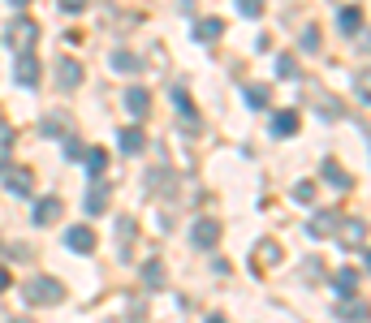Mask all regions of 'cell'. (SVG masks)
I'll return each instance as SVG.
<instances>
[{
  "label": "cell",
  "instance_id": "6da1fadb",
  "mask_svg": "<svg viewBox=\"0 0 371 323\" xmlns=\"http://www.w3.org/2000/svg\"><path fill=\"white\" fill-rule=\"evenodd\" d=\"M35 39H39V22H35V18H13L9 30H5V43H9L13 56L35 52Z\"/></svg>",
  "mask_w": 371,
  "mask_h": 323
},
{
  "label": "cell",
  "instance_id": "7a4b0ae2",
  "mask_svg": "<svg viewBox=\"0 0 371 323\" xmlns=\"http://www.w3.org/2000/svg\"><path fill=\"white\" fill-rule=\"evenodd\" d=\"M26 302L30 306H61L65 302V285L56 276H35V280H26Z\"/></svg>",
  "mask_w": 371,
  "mask_h": 323
},
{
  "label": "cell",
  "instance_id": "3957f363",
  "mask_svg": "<svg viewBox=\"0 0 371 323\" xmlns=\"http://www.w3.org/2000/svg\"><path fill=\"white\" fill-rule=\"evenodd\" d=\"M216 241H220V220L203 216V220H195V224H190V246H199V250H212Z\"/></svg>",
  "mask_w": 371,
  "mask_h": 323
},
{
  "label": "cell",
  "instance_id": "277c9868",
  "mask_svg": "<svg viewBox=\"0 0 371 323\" xmlns=\"http://www.w3.org/2000/svg\"><path fill=\"white\" fill-rule=\"evenodd\" d=\"M70 125H74L70 112L56 108V112H47V117L39 121V134H43V138H70Z\"/></svg>",
  "mask_w": 371,
  "mask_h": 323
},
{
  "label": "cell",
  "instance_id": "5b68a950",
  "mask_svg": "<svg viewBox=\"0 0 371 323\" xmlns=\"http://www.w3.org/2000/svg\"><path fill=\"white\" fill-rule=\"evenodd\" d=\"M108 203H112V190L104 186V177H100V181H91V190H87V216H104L108 212Z\"/></svg>",
  "mask_w": 371,
  "mask_h": 323
},
{
  "label": "cell",
  "instance_id": "8992f818",
  "mask_svg": "<svg viewBox=\"0 0 371 323\" xmlns=\"http://www.w3.org/2000/svg\"><path fill=\"white\" fill-rule=\"evenodd\" d=\"M65 246L74 254H91L95 250V233L87 229V224H74V229H65Z\"/></svg>",
  "mask_w": 371,
  "mask_h": 323
},
{
  "label": "cell",
  "instance_id": "52a82bcc",
  "mask_svg": "<svg viewBox=\"0 0 371 323\" xmlns=\"http://www.w3.org/2000/svg\"><path fill=\"white\" fill-rule=\"evenodd\" d=\"M125 112H130L134 121H142L151 112V95H147V87H130L125 91Z\"/></svg>",
  "mask_w": 371,
  "mask_h": 323
},
{
  "label": "cell",
  "instance_id": "ba28073f",
  "mask_svg": "<svg viewBox=\"0 0 371 323\" xmlns=\"http://www.w3.org/2000/svg\"><path fill=\"white\" fill-rule=\"evenodd\" d=\"M78 82H83V65H78V60H56V87L61 91H74Z\"/></svg>",
  "mask_w": 371,
  "mask_h": 323
},
{
  "label": "cell",
  "instance_id": "9c48e42d",
  "mask_svg": "<svg viewBox=\"0 0 371 323\" xmlns=\"http://www.w3.org/2000/svg\"><path fill=\"white\" fill-rule=\"evenodd\" d=\"M61 212H65V203H61V199H39V203H35V216H30V220L47 229V224L61 220Z\"/></svg>",
  "mask_w": 371,
  "mask_h": 323
},
{
  "label": "cell",
  "instance_id": "30bf717a",
  "mask_svg": "<svg viewBox=\"0 0 371 323\" xmlns=\"http://www.w3.org/2000/svg\"><path fill=\"white\" fill-rule=\"evenodd\" d=\"M5 190H9V194H30V190H35L30 168H5Z\"/></svg>",
  "mask_w": 371,
  "mask_h": 323
},
{
  "label": "cell",
  "instance_id": "8fae6325",
  "mask_svg": "<svg viewBox=\"0 0 371 323\" xmlns=\"http://www.w3.org/2000/svg\"><path fill=\"white\" fill-rule=\"evenodd\" d=\"M13 78H18V87H35L39 82V60L35 56H18V65H13Z\"/></svg>",
  "mask_w": 371,
  "mask_h": 323
},
{
  "label": "cell",
  "instance_id": "7c38bea8",
  "mask_svg": "<svg viewBox=\"0 0 371 323\" xmlns=\"http://www.w3.org/2000/svg\"><path fill=\"white\" fill-rule=\"evenodd\" d=\"M117 142H121V151H125V155H138L142 147H147V134H142L138 125H125L121 134H117Z\"/></svg>",
  "mask_w": 371,
  "mask_h": 323
},
{
  "label": "cell",
  "instance_id": "4fadbf2b",
  "mask_svg": "<svg viewBox=\"0 0 371 323\" xmlns=\"http://www.w3.org/2000/svg\"><path fill=\"white\" fill-rule=\"evenodd\" d=\"M108 65H112V69H117V74H138L142 69V60L130 52V47H117V52H112L108 56Z\"/></svg>",
  "mask_w": 371,
  "mask_h": 323
},
{
  "label": "cell",
  "instance_id": "5bb4252c",
  "mask_svg": "<svg viewBox=\"0 0 371 323\" xmlns=\"http://www.w3.org/2000/svg\"><path fill=\"white\" fill-rule=\"evenodd\" d=\"M220 35H224V22H220V18H199V22H195V39H199V43H216Z\"/></svg>",
  "mask_w": 371,
  "mask_h": 323
},
{
  "label": "cell",
  "instance_id": "9a60e30c",
  "mask_svg": "<svg viewBox=\"0 0 371 323\" xmlns=\"http://www.w3.org/2000/svg\"><path fill=\"white\" fill-rule=\"evenodd\" d=\"M337 26H341L346 35L354 39V35H359V30H363V9H359V5H350V9H341V13H337Z\"/></svg>",
  "mask_w": 371,
  "mask_h": 323
},
{
  "label": "cell",
  "instance_id": "2e32d148",
  "mask_svg": "<svg viewBox=\"0 0 371 323\" xmlns=\"http://www.w3.org/2000/svg\"><path fill=\"white\" fill-rule=\"evenodd\" d=\"M337 224H341V216H337V212H319L311 224H306V233H311V237H328Z\"/></svg>",
  "mask_w": 371,
  "mask_h": 323
},
{
  "label": "cell",
  "instance_id": "e0dca14e",
  "mask_svg": "<svg viewBox=\"0 0 371 323\" xmlns=\"http://www.w3.org/2000/svg\"><path fill=\"white\" fill-rule=\"evenodd\" d=\"M363 237H367V224H363V220H346V224H341V246H350V250L359 246V250H363Z\"/></svg>",
  "mask_w": 371,
  "mask_h": 323
},
{
  "label": "cell",
  "instance_id": "ac0fdd59",
  "mask_svg": "<svg viewBox=\"0 0 371 323\" xmlns=\"http://www.w3.org/2000/svg\"><path fill=\"white\" fill-rule=\"evenodd\" d=\"M324 181L337 186V190H350V186H354V177H350L341 164H337V159H324Z\"/></svg>",
  "mask_w": 371,
  "mask_h": 323
},
{
  "label": "cell",
  "instance_id": "d6986e66",
  "mask_svg": "<svg viewBox=\"0 0 371 323\" xmlns=\"http://www.w3.org/2000/svg\"><path fill=\"white\" fill-rule=\"evenodd\" d=\"M173 104H177V117H186L190 129H199V117H195V104H190V95L182 87H173Z\"/></svg>",
  "mask_w": 371,
  "mask_h": 323
},
{
  "label": "cell",
  "instance_id": "ffe728a7",
  "mask_svg": "<svg viewBox=\"0 0 371 323\" xmlns=\"http://www.w3.org/2000/svg\"><path fill=\"white\" fill-rule=\"evenodd\" d=\"M272 134H277V138L298 134V112H277V117H272Z\"/></svg>",
  "mask_w": 371,
  "mask_h": 323
},
{
  "label": "cell",
  "instance_id": "44dd1931",
  "mask_svg": "<svg viewBox=\"0 0 371 323\" xmlns=\"http://www.w3.org/2000/svg\"><path fill=\"white\" fill-rule=\"evenodd\" d=\"M332 289H337L341 298H350L354 289H359V271H354V267H341V271L332 276Z\"/></svg>",
  "mask_w": 371,
  "mask_h": 323
},
{
  "label": "cell",
  "instance_id": "7402d4cb",
  "mask_svg": "<svg viewBox=\"0 0 371 323\" xmlns=\"http://www.w3.org/2000/svg\"><path fill=\"white\" fill-rule=\"evenodd\" d=\"M134 229H138V224H134L130 216L117 220V237H121V241H117V254H121V258H130V237H134Z\"/></svg>",
  "mask_w": 371,
  "mask_h": 323
},
{
  "label": "cell",
  "instance_id": "603a6c76",
  "mask_svg": "<svg viewBox=\"0 0 371 323\" xmlns=\"http://www.w3.org/2000/svg\"><path fill=\"white\" fill-rule=\"evenodd\" d=\"M242 95H246V104H251V108H268V100H272V87H268V82H251Z\"/></svg>",
  "mask_w": 371,
  "mask_h": 323
},
{
  "label": "cell",
  "instance_id": "cb8c5ba5",
  "mask_svg": "<svg viewBox=\"0 0 371 323\" xmlns=\"http://www.w3.org/2000/svg\"><path fill=\"white\" fill-rule=\"evenodd\" d=\"M83 155H87L91 181H100V177H104V168H108V151H100V147H95V151H83Z\"/></svg>",
  "mask_w": 371,
  "mask_h": 323
},
{
  "label": "cell",
  "instance_id": "d4e9b609",
  "mask_svg": "<svg viewBox=\"0 0 371 323\" xmlns=\"http://www.w3.org/2000/svg\"><path fill=\"white\" fill-rule=\"evenodd\" d=\"M277 258H281V246L277 241H264V246L255 250V267H268V263H277Z\"/></svg>",
  "mask_w": 371,
  "mask_h": 323
},
{
  "label": "cell",
  "instance_id": "484cf974",
  "mask_svg": "<svg viewBox=\"0 0 371 323\" xmlns=\"http://www.w3.org/2000/svg\"><path fill=\"white\" fill-rule=\"evenodd\" d=\"M142 280H147L151 289H160V285H165V263H160V258H151V263H142Z\"/></svg>",
  "mask_w": 371,
  "mask_h": 323
},
{
  "label": "cell",
  "instance_id": "4316f807",
  "mask_svg": "<svg viewBox=\"0 0 371 323\" xmlns=\"http://www.w3.org/2000/svg\"><path fill=\"white\" fill-rule=\"evenodd\" d=\"M277 74H281V78H298V60L289 56V52H281V56H277Z\"/></svg>",
  "mask_w": 371,
  "mask_h": 323
},
{
  "label": "cell",
  "instance_id": "83f0119b",
  "mask_svg": "<svg viewBox=\"0 0 371 323\" xmlns=\"http://www.w3.org/2000/svg\"><path fill=\"white\" fill-rule=\"evenodd\" d=\"M337 315H341V319H359V323H363V302H350V298H346L341 306H337Z\"/></svg>",
  "mask_w": 371,
  "mask_h": 323
},
{
  "label": "cell",
  "instance_id": "f1b7e54d",
  "mask_svg": "<svg viewBox=\"0 0 371 323\" xmlns=\"http://www.w3.org/2000/svg\"><path fill=\"white\" fill-rule=\"evenodd\" d=\"M302 271H306V280H324V258H319V263H315V258H306Z\"/></svg>",
  "mask_w": 371,
  "mask_h": 323
},
{
  "label": "cell",
  "instance_id": "f546056e",
  "mask_svg": "<svg viewBox=\"0 0 371 323\" xmlns=\"http://www.w3.org/2000/svg\"><path fill=\"white\" fill-rule=\"evenodd\" d=\"M294 199H298V203H311V199H315V181H298V186H294Z\"/></svg>",
  "mask_w": 371,
  "mask_h": 323
},
{
  "label": "cell",
  "instance_id": "4dcf8cb0",
  "mask_svg": "<svg viewBox=\"0 0 371 323\" xmlns=\"http://www.w3.org/2000/svg\"><path fill=\"white\" fill-rule=\"evenodd\" d=\"M237 9L246 13V18H259V13H264V0H237Z\"/></svg>",
  "mask_w": 371,
  "mask_h": 323
},
{
  "label": "cell",
  "instance_id": "1f68e13d",
  "mask_svg": "<svg viewBox=\"0 0 371 323\" xmlns=\"http://www.w3.org/2000/svg\"><path fill=\"white\" fill-rule=\"evenodd\" d=\"M319 47V30L315 26H306V35H302V52H315Z\"/></svg>",
  "mask_w": 371,
  "mask_h": 323
},
{
  "label": "cell",
  "instance_id": "d6a6232c",
  "mask_svg": "<svg viewBox=\"0 0 371 323\" xmlns=\"http://www.w3.org/2000/svg\"><path fill=\"white\" fill-rule=\"evenodd\" d=\"M83 151H87V147H83V142H78V134H70V142H65V155H70V159H78Z\"/></svg>",
  "mask_w": 371,
  "mask_h": 323
},
{
  "label": "cell",
  "instance_id": "836d02e7",
  "mask_svg": "<svg viewBox=\"0 0 371 323\" xmlns=\"http://www.w3.org/2000/svg\"><path fill=\"white\" fill-rule=\"evenodd\" d=\"M91 5V0H61V9H65V13H83Z\"/></svg>",
  "mask_w": 371,
  "mask_h": 323
},
{
  "label": "cell",
  "instance_id": "e575fe53",
  "mask_svg": "<svg viewBox=\"0 0 371 323\" xmlns=\"http://www.w3.org/2000/svg\"><path fill=\"white\" fill-rule=\"evenodd\" d=\"M9 285H13V276H9V267H0V293H5Z\"/></svg>",
  "mask_w": 371,
  "mask_h": 323
},
{
  "label": "cell",
  "instance_id": "d590c367",
  "mask_svg": "<svg viewBox=\"0 0 371 323\" xmlns=\"http://www.w3.org/2000/svg\"><path fill=\"white\" fill-rule=\"evenodd\" d=\"M9 5H13V9H26V5H30V0H9Z\"/></svg>",
  "mask_w": 371,
  "mask_h": 323
},
{
  "label": "cell",
  "instance_id": "8d00e7d4",
  "mask_svg": "<svg viewBox=\"0 0 371 323\" xmlns=\"http://www.w3.org/2000/svg\"><path fill=\"white\" fill-rule=\"evenodd\" d=\"M207 323H224V319H207Z\"/></svg>",
  "mask_w": 371,
  "mask_h": 323
},
{
  "label": "cell",
  "instance_id": "74e56055",
  "mask_svg": "<svg viewBox=\"0 0 371 323\" xmlns=\"http://www.w3.org/2000/svg\"><path fill=\"white\" fill-rule=\"evenodd\" d=\"M18 323H22V319H18Z\"/></svg>",
  "mask_w": 371,
  "mask_h": 323
}]
</instances>
